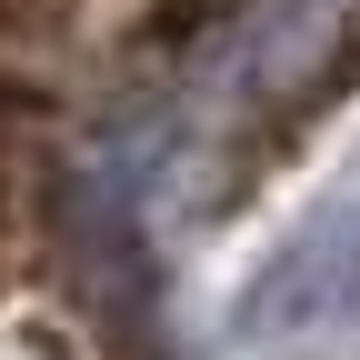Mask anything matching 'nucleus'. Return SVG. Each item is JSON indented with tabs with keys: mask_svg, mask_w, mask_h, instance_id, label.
Returning a JSON list of instances; mask_svg holds the SVG:
<instances>
[{
	"mask_svg": "<svg viewBox=\"0 0 360 360\" xmlns=\"http://www.w3.org/2000/svg\"><path fill=\"white\" fill-rule=\"evenodd\" d=\"M360 310V200L300 220V231L270 250V270L240 290V330L250 340H300V330H330Z\"/></svg>",
	"mask_w": 360,
	"mask_h": 360,
	"instance_id": "nucleus-1",
	"label": "nucleus"
}]
</instances>
